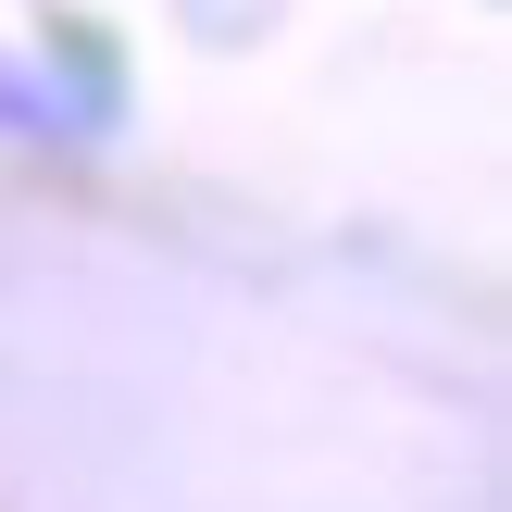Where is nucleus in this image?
I'll use <instances>...</instances> for the list:
<instances>
[{
  "label": "nucleus",
  "instance_id": "obj_1",
  "mask_svg": "<svg viewBox=\"0 0 512 512\" xmlns=\"http://www.w3.org/2000/svg\"><path fill=\"white\" fill-rule=\"evenodd\" d=\"M125 125V75L100 50H0V138L38 150H88Z\"/></svg>",
  "mask_w": 512,
  "mask_h": 512
}]
</instances>
